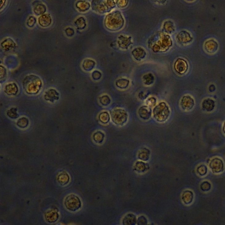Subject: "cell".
Listing matches in <instances>:
<instances>
[{
  "label": "cell",
  "instance_id": "cell-44",
  "mask_svg": "<svg viewBox=\"0 0 225 225\" xmlns=\"http://www.w3.org/2000/svg\"><path fill=\"white\" fill-rule=\"evenodd\" d=\"M116 2L118 7L121 9L125 8L128 5V1H118Z\"/></svg>",
  "mask_w": 225,
  "mask_h": 225
},
{
  "label": "cell",
  "instance_id": "cell-28",
  "mask_svg": "<svg viewBox=\"0 0 225 225\" xmlns=\"http://www.w3.org/2000/svg\"><path fill=\"white\" fill-rule=\"evenodd\" d=\"M163 29L165 33H173L175 31V26L173 22L170 20L165 21L163 25Z\"/></svg>",
  "mask_w": 225,
  "mask_h": 225
},
{
  "label": "cell",
  "instance_id": "cell-40",
  "mask_svg": "<svg viewBox=\"0 0 225 225\" xmlns=\"http://www.w3.org/2000/svg\"><path fill=\"white\" fill-rule=\"evenodd\" d=\"M146 102L147 106H148L151 107L154 106L155 105H156V103H157V99L154 97H150L148 99H147Z\"/></svg>",
  "mask_w": 225,
  "mask_h": 225
},
{
  "label": "cell",
  "instance_id": "cell-20",
  "mask_svg": "<svg viewBox=\"0 0 225 225\" xmlns=\"http://www.w3.org/2000/svg\"><path fill=\"white\" fill-rule=\"evenodd\" d=\"M52 19L49 14H44L38 18L39 24L43 27H47L51 25Z\"/></svg>",
  "mask_w": 225,
  "mask_h": 225
},
{
  "label": "cell",
  "instance_id": "cell-7",
  "mask_svg": "<svg viewBox=\"0 0 225 225\" xmlns=\"http://www.w3.org/2000/svg\"><path fill=\"white\" fill-rule=\"evenodd\" d=\"M65 207L67 210L72 212H76L81 209L82 204L81 200L77 195L71 194L65 198Z\"/></svg>",
  "mask_w": 225,
  "mask_h": 225
},
{
  "label": "cell",
  "instance_id": "cell-6",
  "mask_svg": "<svg viewBox=\"0 0 225 225\" xmlns=\"http://www.w3.org/2000/svg\"><path fill=\"white\" fill-rule=\"evenodd\" d=\"M111 119L114 124L123 126L128 121V115L126 111L122 108H115L110 112Z\"/></svg>",
  "mask_w": 225,
  "mask_h": 225
},
{
  "label": "cell",
  "instance_id": "cell-1",
  "mask_svg": "<svg viewBox=\"0 0 225 225\" xmlns=\"http://www.w3.org/2000/svg\"><path fill=\"white\" fill-rule=\"evenodd\" d=\"M149 46L155 52H164L172 46V42L169 35L165 33L159 32L150 39Z\"/></svg>",
  "mask_w": 225,
  "mask_h": 225
},
{
  "label": "cell",
  "instance_id": "cell-41",
  "mask_svg": "<svg viewBox=\"0 0 225 225\" xmlns=\"http://www.w3.org/2000/svg\"><path fill=\"white\" fill-rule=\"evenodd\" d=\"M207 167L205 165H201L197 168V171L200 175H204L207 173Z\"/></svg>",
  "mask_w": 225,
  "mask_h": 225
},
{
  "label": "cell",
  "instance_id": "cell-16",
  "mask_svg": "<svg viewBox=\"0 0 225 225\" xmlns=\"http://www.w3.org/2000/svg\"><path fill=\"white\" fill-rule=\"evenodd\" d=\"M137 218L134 214L129 213L125 215L122 218V225H136Z\"/></svg>",
  "mask_w": 225,
  "mask_h": 225
},
{
  "label": "cell",
  "instance_id": "cell-26",
  "mask_svg": "<svg viewBox=\"0 0 225 225\" xmlns=\"http://www.w3.org/2000/svg\"><path fill=\"white\" fill-rule=\"evenodd\" d=\"M76 7L80 12H85L89 10L90 8V3L86 1H80L76 4Z\"/></svg>",
  "mask_w": 225,
  "mask_h": 225
},
{
  "label": "cell",
  "instance_id": "cell-43",
  "mask_svg": "<svg viewBox=\"0 0 225 225\" xmlns=\"http://www.w3.org/2000/svg\"><path fill=\"white\" fill-rule=\"evenodd\" d=\"M36 22V19L33 16H31L28 18L27 20V25L29 27H33L35 24Z\"/></svg>",
  "mask_w": 225,
  "mask_h": 225
},
{
  "label": "cell",
  "instance_id": "cell-10",
  "mask_svg": "<svg viewBox=\"0 0 225 225\" xmlns=\"http://www.w3.org/2000/svg\"><path fill=\"white\" fill-rule=\"evenodd\" d=\"M211 169L215 173H219L223 171L224 169V164L222 160L218 158H215L211 161Z\"/></svg>",
  "mask_w": 225,
  "mask_h": 225
},
{
  "label": "cell",
  "instance_id": "cell-11",
  "mask_svg": "<svg viewBox=\"0 0 225 225\" xmlns=\"http://www.w3.org/2000/svg\"><path fill=\"white\" fill-rule=\"evenodd\" d=\"M180 105L182 108L184 110H190L193 108L195 105V102L191 96L185 95L182 98Z\"/></svg>",
  "mask_w": 225,
  "mask_h": 225
},
{
  "label": "cell",
  "instance_id": "cell-25",
  "mask_svg": "<svg viewBox=\"0 0 225 225\" xmlns=\"http://www.w3.org/2000/svg\"><path fill=\"white\" fill-rule=\"evenodd\" d=\"M194 195L191 191H185L182 195V199L183 203L186 204H191L193 201Z\"/></svg>",
  "mask_w": 225,
  "mask_h": 225
},
{
  "label": "cell",
  "instance_id": "cell-15",
  "mask_svg": "<svg viewBox=\"0 0 225 225\" xmlns=\"http://www.w3.org/2000/svg\"><path fill=\"white\" fill-rule=\"evenodd\" d=\"M138 114L141 119L144 120H149L151 117V109L147 106H141L138 110Z\"/></svg>",
  "mask_w": 225,
  "mask_h": 225
},
{
  "label": "cell",
  "instance_id": "cell-42",
  "mask_svg": "<svg viewBox=\"0 0 225 225\" xmlns=\"http://www.w3.org/2000/svg\"><path fill=\"white\" fill-rule=\"evenodd\" d=\"M201 187L202 191H207L210 190L211 185L210 183H208V182H204L201 184Z\"/></svg>",
  "mask_w": 225,
  "mask_h": 225
},
{
  "label": "cell",
  "instance_id": "cell-32",
  "mask_svg": "<svg viewBox=\"0 0 225 225\" xmlns=\"http://www.w3.org/2000/svg\"><path fill=\"white\" fill-rule=\"evenodd\" d=\"M143 81L145 85H151L155 82V77L151 73L146 74L143 77Z\"/></svg>",
  "mask_w": 225,
  "mask_h": 225
},
{
  "label": "cell",
  "instance_id": "cell-3",
  "mask_svg": "<svg viewBox=\"0 0 225 225\" xmlns=\"http://www.w3.org/2000/svg\"><path fill=\"white\" fill-rule=\"evenodd\" d=\"M42 80L39 77L34 75L26 76L22 82L23 88L28 94H37L42 87Z\"/></svg>",
  "mask_w": 225,
  "mask_h": 225
},
{
  "label": "cell",
  "instance_id": "cell-23",
  "mask_svg": "<svg viewBox=\"0 0 225 225\" xmlns=\"http://www.w3.org/2000/svg\"><path fill=\"white\" fill-rule=\"evenodd\" d=\"M4 91L6 94L9 95H15L18 91V86L15 83H9L6 85Z\"/></svg>",
  "mask_w": 225,
  "mask_h": 225
},
{
  "label": "cell",
  "instance_id": "cell-14",
  "mask_svg": "<svg viewBox=\"0 0 225 225\" xmlns=\"http://www.w3.org/2000/svg\"><path fill=\"white\" fill-rule=\"evenodd\" d=\"M131 55L136 61H140L145 58L147 52L143 48L137 47L132 50Z\"/></svg>",
  "mask_w": 225,
  "mask_h": 225
},
{
  "label": "cell",
  "instance_id": "cell-24",
  "mask_svg": "<svg viewBox=\"0 0 225 225\" xmlns=\"http://www.w3.org/2000/svg\"><path fill=\"white\" fill-rule=\"evenodd\" d=\"M45 98L46 100L52 102L55 100H57L58 98V93L55 89H49L46 92Z\"/></svg>",
  "mask_w": 225,
  "mask_h": 225
},
{
  "label": "cell",
  "instance_id": "cell-38",
  "mask_svg": "<svg viewBox=\"0 0 225 225\" xmlns=\"http://www.w3.org/2000/svg\"><path fill=\"white\" fill-rule=\"evenodd\" d=\"M147 219L144 215H140L137 218V225H147Z\"/></svg>",
  "mask_w": 225,
  "mask_h": 225
},
{
  "label": "cell",
  "instance_id": "cell-4",
  "mask_svg": "<svg viewBox=\"0 0 225 225\" xmlns=\"http://www.w3.org/2000/svg\"><path fill=\"white\" fill-rule=\"evenodd\" d=\"M170 110L167 104L164 102H160L154 108L153 117L158 122H164L169 118Z\"/></svg>",
  "mask_w": 225,
  "mask_h": 225
},
{
  "label": "cell",
  "instance_id": "cell-36",
  "mask_svg": "<svg viewBox=\"0 0 225 225\" xmlns=\"http://www.w3.org/2000/svg\"><path fill=\"white\" fill-rule=\"evenodd\" d=\"M100 103L103 106H107L111 103V99L107 95H103L99 98Z\"/></svg>",
  "mask_w": 225,
  "mask_h": 225
},
{
  "label": "cell",
  "instance_id": "cell-8",
  "mask_svg": "<svg viewBox=\"0 0 225 225\" xmlns=\"http://www.w3.org/2000/svg\"><path fill=\"white\" fill-rule=\"evenodd\" d=\"M175 70L179 74H185L187 71L188 66L187 62L183 58H178L175 61L174 65Z\"/></svg>",
  "mask_w": 225,
  "mask_h": 225
},
{
  "label": "cell",
  "instance_id": "cell-22",
  "mask_svg": "<svg viewBox=\"0 0 225 225\" xmlns=\"http://www.w3.org/2000/svg\"><path fill=\"white\" fill-rule=\"evenodd\" d=\"M151 151L149 150L143 148L139 151L138 153V158L143 161H147L149 160Z\"/></svg>",
  "mask_w": 225,
  "mask_h": 225
},
{
  "label": "cell",
  "instance_id": "cell-49",
  "mask_svg": "<svg viewBox=\"0 0 225 225\" xmlns=\"http://www.w3.org/2000/svg\"><path fill=\"white\" fill-rule=\"evenodd\" d=\"M147 225H153H153H149V224H148Z\"/></svg>",
  "mask_w": 225,
  "mask_h": 225
},
{
  "label": "cell",
  "instance_id": "cell-31",
  "mask_svg": "<svg viewBox=\"0 0 225 225\" xmlns=\"http://www.w3.org/2000/svg\"><path fill=\"white\" fill-rule=\"evenodd\" d=\"M95 65V62L91 59H85L83 63V68L86 71L92 70L94 68Z\"/></svg>",
  "mask_w": 225,
  "mask_h": 225
},
{
  "label": "cell",
  "instance_id": "cell-48",
  "mask_svg": "<svg viewBox=\"0 0 225 225\" xmlns=\"http://www.w3.org/2000/svg\"><path fill=\"white\" fill-rule=\"evenodd\" d=\"M224 129H225V125L224 128Z\"/></svg>",
  "mask_w": 225,
  "mask_h": 225
},
{
  "label": "cell",
  "instance_id": "cell-30",
  "mask_svg": "<svg viewBox=\"0 0 225 225\" xmlns=\"http://www.w3.org/2000/svg\"><path fill=\"white\" fill-rule=\"evenodd\" d=\"M215 106V104L214 101L212 99H209V98L205 99L202 104L203 108L207 111H211L214 108Z\"/></svg>",
  "mask_w": 225,
  "mask_h": 225
},
{
  "label": "cell",
  "instance_id": "cell-2",
  "mask_svg": "<svg viewBox=\"0 0 225 225\" xmlns=\"http://www.w3.org/2000/svg\"><path fill=\"white\" fill-rule=\"evenodd\" d=\"M125 24V19L122 13L118 10L108 14L104 20V25L107 29L111 31H117L122 29Z\"/></svg>",
  "mask_w": 225,
  "mask_h": 225
},
{
  "label": "cell",
  "instance_id": "cell-37",
  "mask_svg": "<svg viewBox=\"0 0 225 225\" xmlns=\"http://www.w3.org/2000/svg\"><path fill=\"white\" fill-rule=\"evenodd\" d=\"M28 124V120L26 118H22L19 119L17 122V125L21 128H26Z\"/></svg>",
  "mask_w": 225,
  "mask_h": 225
},
{
  "label": "cell",
  "instance_id": "cell-21",
  "mask_svg": "<svg viewBox=\"0 0 225 225\" xmlns=\"http://www.w3.org/2000/svg\"><path fill=\"white\" fill-rule=\"evenodd\" d=\"M1 46L3 50L9 51L15 49L16 45L15 42L12 39L7 38L1 43Z\"/></svg>",
  "mask_w": 225,
  "mask_h": 225
},
{
  "label": "cell",
  "instance_id": "cell-19",
  "mask_svg": "<svg viewBox=\"0 0 225 225\" xmlns=\"http://www.w3.org/2000/svg\"><path fill=\"white\" fill-rule=\"evenodd\" d=\"M218 48L217 43L214 40H210L207 41L204 45V49L206 52L209 53H215Z\"/></svg>",
  "mask_w": 225,
  "mask_h": 225
},
{
  "label": "cell",
  "instance_id": "cell-18",
  "mask_svg": "<svg viewBox=\"0 0 225 225\" xmlns=\"http://www.w3.org/2000/svg\"><path fill=\"white\" fill-rule=\"evenodd\" d=\"M33 6L34 12L37 15H42L46 12V6L40 2H35Z\"/></svg>",
  "mask_w": 225,
  "mask_h": 225
},
{
  "label": "cell",
  "instance_id": "cell-5",
  "mask_svg": "<svg viewBox=\"0 0 225 225\" xmlns=\"http://www.w3.org/2000/svg\"><path fill=\"white\" fill-rule=\"evenodd\" d=\"M116 5L114 1H94L91 3V7L94 12L103 14L110 12Z\"/></svg>",
  "mask_w": 225,
  "mask_h": 225
},
{
  "label": "cell",
  "instance_id": "cell-34",
  "mask_svg": "<svg viewBox=\"0 0 225 225\" xmlns=\"http://www.w3.org/2000/svg\"><path fill=\"white\" fill-rule=\"evenodd\" d=\"M105 135L101 131H98L93 135V139L96 143L100 144L103 142L104 139Z\"/></svg>",
  "mask_w": 225,
  "mask_h": 225
},
{
  "label": "cell",
  "instance_id": "cell-9",
  "mask_svg": "<svg viewBox=\"0 0 225 225\" xmlns=\"http://www.w3.org/2000/svg\"><path fill=\"white\" fill-rule=\"evenodd\" d=\"M118 45L122 49H127L132 43L131 37L125 35H120L118 38Z\"/></svg>",
  "mask_w": 225,
  "mask_h": 225
},
{
  "label": "cell",
  "instance_id": "cell-39",
  "mask_svg": "<svg viewBox=\"0 0 225 225\" xmlns=\"http://www.w3.org/2000/svg\"><path fill=\"white\" fill-rule=\"evenodd\" d=\"M7 115L11 119H15L18 117V115L17 113V110L14 108H12L11 109L9 110L7 112Z\"/></svg>",
  "mask_w": 225,
  "mask_h": 225
},
{
  "label": "cell",
  "instance_id": "cell-45",
  "mask_svg": "<svg viewBox=\"0 0 225 225\" xmlns=\"http://www.w3.org/2000/svg\"><path fill=\"white\" fill-rule=\"evenodd\" d=\"M102 74L98 70L94 71L92 73V78L94 80H98L100 79L101 78Z\"/></svg>",
  "mask_w": 225,
  "mask_h": 225
},
{
  "label": "cell",
  "instance_id": "cell-33",
  "mask_svg": "<svg viewBox=\"0 0 225 225\" xmlns=\"http://www.w3.org/2000/svg\"><path fill=\"white\" fill-rule=\"evenodd\" d=\"M98 119L99 121L102 124H106L108 123L110 120V116L107 112H102L100 113L98 116Z\"/></svg>",
  "mask_w": 225,
  "mask_h": 225
},
{
  "label": "cell",
  "instance_id": "cell-46",
  "mask_svg": "<svg viewBox=\"0 0 225 225\" xmlns=\"http://www.w3.org/2000/svg\"><path fill=\"white\" fill-rule=\"evenodd\" d=\"M65 32L68 36H72L74 34V30L72 28L69 27L65 30Z\"/></svg>",
  "mask_w": 225,
  "mask_h": 225
},
{
  "label": "cell",
  "instance_id": "cell-29",
  "mask_svg": "<svg viewBox=\"0 0 225 225\" xmlns=\"http://www.w3.org/2000/svg\"><path fill=\"white\" fill-rule=\"evenodd\" d=\"M130 83V81L126 78H120L116 81L115 84L118 88L121 89H125L128 87Z\"/></svg>",
  "mask_w": 225,
  "mask_h": 225
},
{
  "label": "cell",
  "instance_id": "cell-12",
  "mask_svg": "<svg viewBox=\"0 0 225 225\" xmlns=\"http://www.w3.org/2000/svg\"><path fill=\"white\" fill-rule=\"evenodd\" d=\"M45 219L49 223H54L57 222L59 218L58 211L56 209H50L45 214Z\"/></svg>",
  "mask_w": 225,
  "mask_h": 225
},
{
  "label": "cell",
  "instance_id": "cell-47",
  "mask_svg": "<svg viewBox=\"0 0 225 225\" xmlns=\"http://www.w3.org/2000/svg\"><path fill=\"white\" fill-rule=\"evenodd\" d=\"M6 70L5 67L1 66V79L2 80V78H5L6 76Z\"/></svg>",
  "mask_w": 225,
  "mask_h": 225
},
{
  "label": "cell",
  "instance_id": "cell-27",
  "mask_svg": "<svg viewBox=\"0 0 225 225\" xmlns=\"http://www.w3.org/2000/svg\"><path fill=\"white\" fill-rule=\"evenodd\" d=\"M57 181L61 186H65L70 181V177L67 173L63 172L59 174L57 177Z\"/></svg>",
  "mask_w": 225,
  "mask_h": 225
},
{
  "label": "cell",
  "instance_id": "cell-17",
  "mask_svg": "<svg viewBox=\"0 0 225 225\" xmlns=\"http://www.w3.org/2000/svg\"><path fill=\"white\" fill-rule=\"evenodd\" d=\"M149 168V164L143 161H138L134 165V170L139 173H144L147 171Z\"/></svg>",
  "mask_w": 225,
  "mask_h": 225
},
{
  "label": "cell",
  "instance_id": "cell-13",
  "mask_svg": "<svg viewBox=\"0 0 225 225\" xmlns=\"http://www.w3.org/2000/svg\"><path fill=\"white\" fill-rule=\"evenodd\" d=\"M176 40L179 44H185L191 42L192 38L187 31H182L177 35Z\"/></svg>",
  "mask_w": 225,
  "mask_h": 225
},
{
  "label": "cell",
  "instance_id": "cell-35",
  "mask_svg": "<svg viewBox=\"0 0 225 225\" xmlns=\"http://www.w3.org/2000/svg\"><path fill=\"white\" fill-rule=\"evenodd\" d=\"M75 24L79 29H84L86 26L85 18L83 17H79L75 22Z\"/></svg>",
  "mask_w": 225,
  "mask_h": 225
}]
</instances>
